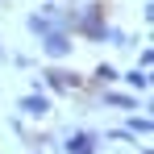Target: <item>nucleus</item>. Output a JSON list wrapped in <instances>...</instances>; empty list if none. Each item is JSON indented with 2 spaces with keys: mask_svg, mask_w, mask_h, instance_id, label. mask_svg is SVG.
I'll list each match as a JSON object with an SVG mask.
<instances>
[{
  "mask_svg": "<svg viewBox=\"0 0 154 154\" xmlns=\"http://www.w3.org/2000/svg\"><path fill=\"white\" fill-rule=\"evenodd\" d=\"M46 54H50V58H67V54H71V42H67L63 33H50V38H46Z\"/></svg>",
  "mask_w": 154,
  "mask_h": 154,
  "instance_id": "nucleus-1",
  "label": "nucleus"
},
{
  "mask_svg": "<svg viewBox=\"0 0 154 154\" xmlns=\"http://www.w3.org/2000/svg\"><path fill=\"white\" fill-rule=\"evenodd\" d=\"M83 29L92 33V38H108V29L100 21V8H88V17H83Z\"/></svg>",
  "mask_w": 154,
  "mask_h": 154,
  "instance_id": "nucleus-2",
  "label": "nucleus"
},
{
  "mask_svg": "<svg viewBox=\"0 0 154 154\" xmlns=\"http://www.w3.org/2000/svg\"><path fill=\"white\" fill-rule=\"evenodd\" d=\"M21 108H25L29 117H46V112H50V100H46V96H25Z\"/></svg>",
  "mask_w": 154,
  "mask_h": 154,
  "instance_id": "nucleus-3",
  "label": "nucleus"
},
{
  "mask_svg": "<svg viewBox=\"0 0 154 154\" xmlns=\"http://www.w3.org/2000/svg\"><path fill=\"white\" fill-rule=\"evenodd\" d=\"M67 154H96V146H92V137H88V133H79V137L67 142Z\"/></svg>",
  "mask_w": 154,
  "mask_h": 154,
  "instance_id": "nucleus-4",
  "label": "nucleus"
},
{
  "mask_svg": "<svg viewBox=\"0 0 154 154\" xmlns=\"http://www.w3.org/2000/svg\"><path fill=\"white\" fill-rule=\"evenodd\" d=\"M29 29H33V33H50V21H42V17H29Z\"/></svg>",
  "mask_w": 154,
  "mask_h": 154,
  "instance_id": "nucleus-5",
  "label": "nucleus"
},
{
  "mask_svg": "<svg viewBox=\"0 0 154 154\" xmlns=\"http://www.w3.org/2000/svg\"><path fill=\"white\" fill-rule=\"evenodd\" d=\"M129 129H133V133H150V121H146V117H142V121L133 117V121H129Z\"/></svg>",
  "mask_w": 154,
  "mask_h": 154,
  "instance_id": "nucleus-6",
  "label": "nucleus"
}]
</instances>
